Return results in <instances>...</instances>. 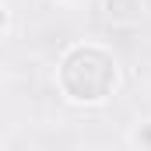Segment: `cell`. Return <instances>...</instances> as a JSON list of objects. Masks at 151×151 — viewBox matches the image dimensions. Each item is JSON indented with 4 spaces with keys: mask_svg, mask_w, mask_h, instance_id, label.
Wrapping results in <instances>:
<instances>
[{
    "mask_svg": "<svg viewBox=\"0 0 151 151\" xmlns=\"http://www.w3.org/2000/svg\"><path fill=\"white\" fill-rule=\"evenodd\" d=\"M106 7H109L113 18H130V14L141 11V0H106Z\"/></svg>",
    "mask_w": 151,
    "mask_h": 151,
    "instance_id": "obj_2",
    "label": "cell"
},
{
    "mask_svg": "<svg viewBox=\"0 0 151 151\" xmlns=\"http://www.w3.org/2000/svg\"><path fill=\"white\" fill-rule=\"evenodd\" d=\"M60 88L67 99L95 106L116 88V63L99 46H74L60 63Z\"/></svg>",
    "mask_w": 151,
    "mask_h": 151,
    "instance_id": "obj_1",
    "label": "cell"
}]
</instances>
